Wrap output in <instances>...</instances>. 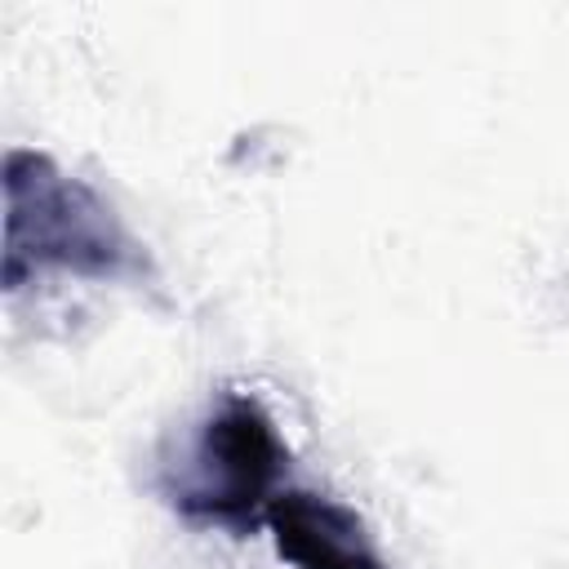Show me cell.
<instances>
[{
	"label": "cell",
	"instance_id": "7a4b0ae2",
	"mask_svg": "<svg viewBox=\"0 0 569 569\" xmlns=\"http://www.w3.org/2000/svg\"><path fill=\"white\" fill-rule=\"evenodd\" d=\"M289 467V449L271 422V413L231 391L204 418L200 440L191 449V471L173 485V507L191 520L249 529L267 516L271 498L280 493V476Z\"/></svg>",
	"mask_w": 569,
	"mask_h": 569
},
{
	"label": "cell",
	"instance_id": "3957f363",
	"mask_svg": "<svg viewBox=\"0 0 569 569\" xmlns=\"http://www.w3.org/2000/svg\"><path fill=\"white\" fill-rule=\"evenodd\" d=\"M262 520L280 560H289L293 569H391L365 516L338 498L280 489Z\"/></svg>",
	"mask_w": 569,
	"mask_h": 569
},
{
	"label": "cell",
	"instance_id": "6da1fadb",
	"mask_svg": "<svg viewBox=\"0 0 569 569\" xmlns=\"http://www.w3.org/2000/svg\"><path fill=\"white\" fill-rule=\"evenodd\" d=\"M4 289H22L40 271L84 280H138L147 271L142 244L124 231L116 209L80 178L58 169L44 151H4Z\"/></svg>",
	"mask_w": 569,
	"mask_h": 569
}]
</instances>
